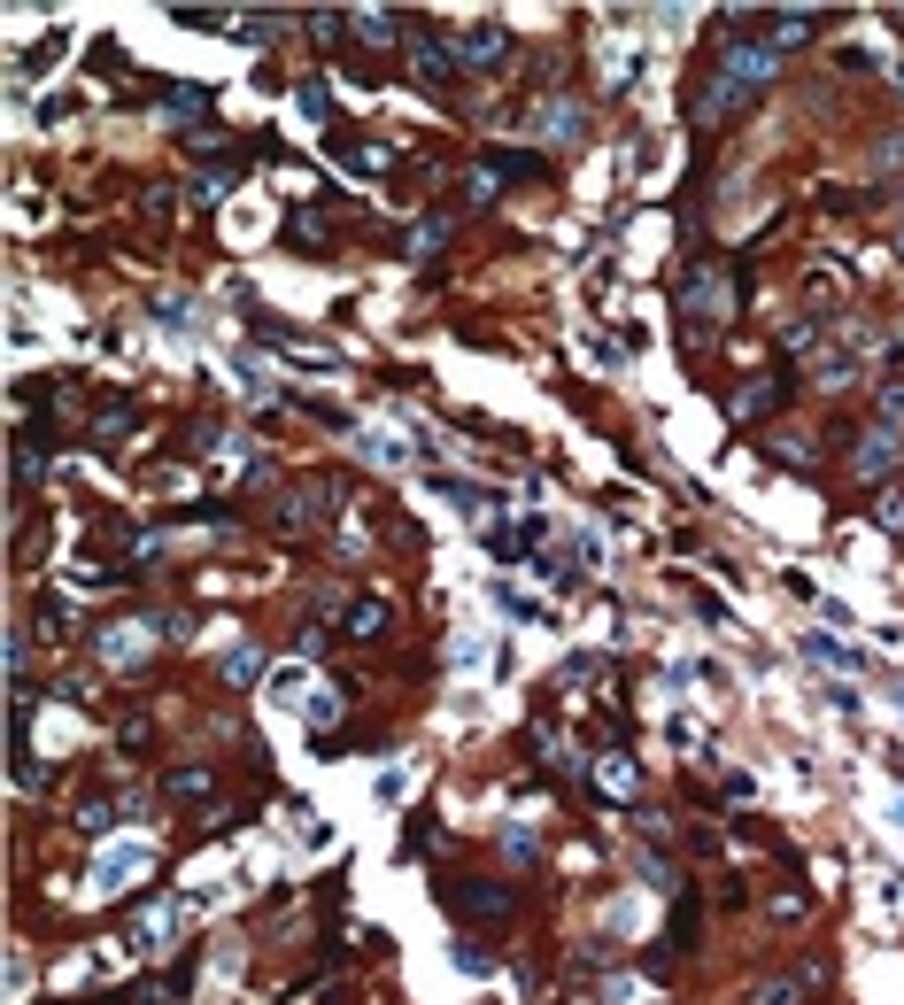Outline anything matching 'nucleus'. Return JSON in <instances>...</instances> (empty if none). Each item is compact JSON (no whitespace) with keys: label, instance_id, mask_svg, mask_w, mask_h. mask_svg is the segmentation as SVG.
Returning a JSON list of instances; mask_svg holds the SVG:
<instances>
[{"label":"nucleus","instance_id":"nucleus-1","mask_svg":"<svg viewBox=\"0 0 904 1005\" xmlns=\"http://www.w3.org/2000/svg\"><path fill=\"white\" fill-rule=\"evenodd\" d=\"M781 70V54L773 47H727V62H719V93H712V109H727V101H751L757 86Z\"/></svg>","mask_w":904,"mask_h":1005},{"label":"nucleus","instance_id":"nucleus-2","mask_svg":"<svg viewBox=\"0 0 904 1005\" xmlns=\"http://www.w3.org/2000/svg\"><path fill=\"white\" fill-rule=\"evenodd\" d=\"M148 866H155L148 843H117V850H101V858H93V889H101V897H117V889H132Z\"/></svg>","mask_w":904,"mask_h":1005},{"label":"nucleus","instance_id":"nucleus-3","mask_svg":"<svg viewBox=\"0 0 904 1005\" xmlns=\"http://www.w3.org/2000/svg\"><path fill=\"white\" fill-rule=\"evenodd\" d=\"M851 465H858V480H890V472L904 465V434L897 426H874V434L851 449Z\"/></svg>","mask_w":904,"mask_h":1005},{"label":"nucleus","instance_id":"nucleus-4","mask_svg":"<svg viewBox=\"0 0 904 1005\" xmlns=\"http://www.w3.org/2000/svg\"><path fill=\"white\" fill-rule=\"evenodd\" d=\"M580 132H588V109H580V101H565V93L542 101V140H549V148H573Z\"/></svg>","mask_w":904,"mask_h":1005},{"label":"nucleus","instance_id":"nucleus-5","mask_svg":"<svg viewBox=\"0 0 904 1005\" xmlns=\"http://www.w3.org/2000/svg\"><path fill=\"white\" fill-rule=\"evenodd\" d=\"M727 310H735V295H727V287H719V279L704 271V279L688 287V318H696V334H704L712 318H727Z\"/></svg>","mask_w":904,"mask_h":1005},{"label":"nucleus","instance_id":"nucleus-6","mask_svg":"<svg viewBox=\"0 0 904 1005\" xmlns=\"http://www.w3.org/2000/svg\"><path fill=\"white\" fill-rule=\"evenodd\" d=\"M364 457H371L379 472H403V465H410V441H403L395 426H364Z\"/></svg>","mask_w":904,"mask_h":1005},{"label":"nucleus","instance_id":"nucleus-7","mask_svg":"<svg viewBox=\"0 0 904 1005\" xmlns=\"http://www.w3.org/2000/svg\"><path fill=\"white\" fill-rule=\"evenodd\" d=\"M148 650V627H101V666H132Z\"/></svg>","mask_w":904,"mask_h":1005},{"label":"nucleus","instance_id":"nucleus-8","mask_svg":"<svg viewBox=\"0 0 904 1005\" xmlns=\"http://www.w3.org/2000/svg\"><path fill=\"white\" fill-rule=\"evenodd\" d=\"M170 797H178V805H209V797H217V774H209V766H170Z\"/></svg>","mask_w":904,"mask_h":1005},{"label":"nucleus","instance_id":"nucleus-9","mask_svg":"<svg viewBox=\"0 0 904 1005\" xmlns=\"http://www.w3.org/2000/svg\"><path fill=\"white\" fill-rule=\"evenodd\" d=\"M804 658H812V666H827V673H858V650H851V643H835V635H804Z\"/></svg>","mask_w":904,"mask_h":1005},{"label":"nucleus","instance_id":"nucleus-10","mask_svg":"<svg viewBox=\"0 0 904 1005\" xmlns=\"http://www.w3.org/2000/svg\"><path fill=\"white\" fill-rule=\"evenodd\" d=\"M309 696H317V680H309V673H301V666L271 673V704H279V712H301Z\"/></svg>","mask_w":904,"mask_h":1005},{"label":"nucleus","instance_id":"nucleus-11","mask_svg":"<svg viewBox=\"0 0 904 1005\" xmlns=\"http://www.w3.org/2000/svg\"><path fill=\"white\" fill-rule=\"evenodd\" d=\"M812 23H819L812 8H773V54L796 47V39H812Z\"/></svg>","mask_w":904,"mask_h":1005},{"label":"nucleus","instance_id":"nucleus-12","mask_svg":"<svg viewBox=\"0 0 904 1005\" xmlns=\"http://www.w3.org/2000/svg\"><path fill=\"white\" fill-rule=\"evenodd\" d=\"M804 991H812V975H773L751 991V1005H804Z\"/></svg>","mask_w":904,"mask_h":1005},{"label":"nucleus","instance_id":"nucleus-13","mask_svg":"<svg viewBox=\"0 0 904 1005\" xmlns=\"http://www.w3.org/2000/svg\"><path fill=\"white\" fill-rule=\"evenodd\" d=\"M217 673H225V680L240 688V680H256V673H264V650H256V643H232V650L217 658Z\"/></svg>","mask_w":904,"mask_h":1005},{"label":"nucleus","instance_id":"nucleus-14","mask_svg":"<svg viewBox=\"0 0 904 1005\" xmlns=\"http://www.w3.org/2000/svg\"><path fill=\"white\" fill-rule=\"evenodd\" d=\"M395 31H403V23H395V8H364V16H356V39H364V47H387Z\"/></svg>","mask_w":904,"mask_h":1005},{"label":"nucleus","instance_id":"nucleus-15","mask_svg":"<svg viewBox=\"0 0 904 1005\" xmlns=\"http://www.w3.org/2000/svg\"><path fill=\"white\" fill-rule=\"evenodd\" d=\"M379 627H387V604H379V596L348 604V635H356V643H364V635H379Z\"/></svg>","mask_w":904,"mask_h":1005},{"label":"nucleus","instance_id":"nucleus-16","mask_svg":"<svg viewBox=\"0 0 904 1005\" xmlns=\"http://www.w3.org/2000/svg\"><path fill=\"white\" fill-rule=\"evenodd\" d=\"M301 719H309V727H332V719H340V688H325V680H317V696L301 704Z\"/></svg>","mask_w":904,"mask_h":1005},{"label":"nucleus","instance_id":"nucleus-17","mask_svg":"<svg viewBox=\"0 0 904 1005\" xmlns=\"http://www.w3.org/2000/svg\"><path fill=\"white\" fill-rule=\"evenodd\" d=\"M464 54H471V62H495V54H503V31H495V23L464 31Z\"/></svg>","mask_w":904,"mask_h":1005},{"label":"nucleus","instance_id":"nucleus-18","mask_svg":"<svg viewBox=\"0 0 904 1005\" xmlns=\"http://www.w3.org/2000/svg\"><path fill=\"white\" fill-rule=\"evenodd\" d=\"M418 78H426V86H449V54L426 47V39H418Z\"/></svg>","mask_w":904,"mask_h":1005},{"label":"nucleus","instance_id":"nucleus-19","mask_svg":"<svg viewBox=\"0 0 904 1005\" xmlns=\"http://www.w3.org/2000/svg\"><path fill=\"white\" fill-rule=\"evenodd\" d=\"M456 905H464V913H510L503 889H456Z\"/></svg>","mask_w":904,"mask_h":1005},{"label":"nucleus","instance_id":"nucleus-20","mask_svg":"<svg viewBox=\"0 0 904 1005\" xmlns=\"http://www.w3.org/2000/svg\"><path fill=\"white\" fill-rule=\"evenodd\" d=\"M603 928H610V936H634V928H642V905H634V897H626V905H610V913H603Z\"/></svg>","mask_w":904,"mask_h":1005},{"label":"nucleus","instance_id":"nucleus-21","mask_svg":"<svg viewBox=\"0 0 904 1005\" xmlns=\"http://www.w3.org/2000/svg\"><path fill=\"white\" fill-rule=\"evenodd\" d=\"M603 998H610V1005H642V998H649V991H642L634 975H610V983H603Z\"/></svg>","mask_w":904,"mask_h":1005},{"label":"nucleus","instance_id":"nucleus-22","mask_svg":"<svg viewBox=\"0 0 904 1005\" xmlns=\"http://www.w3.org/2000/svg\"><path fill=\"white\" fill-rule=\"evenodd\" d=\"M340 16H348V8H317V16H309V31H317V39H325V47H332V39H340V31H348V23H340Z\"/></svg>","mask_w":904,"mask_h":1005},{"label":"nucleus","instance_id":"nucleus-23","mask_svg":"<svg viewBox=\"0 0 904 1005\" xmlns=\"http://www.w3.org/2000/svg\"><path fill=\"white\" fill-rule=\"evenodd\" d=\"M897 163H904V132H890V140L874 148V170H897Z\"/></svg>","mask_w":904,"mask_h":1005},{"label":"nucleus","instance_id":"nucleus-24","mask_svg":"<svg viewBox=\"0 0 904 1005\" xmlns=\"http://www.w3.org/2000/svg\"><path fill=\"white\" fill-rule=\"evenodd\" d=\"M874 518H882V526H890V534H904V496H897V488H890V496H882V510H874Z\"/></svg>","mask_w":904,"mask_h":1005},{"label":"nucleus","instance_id":"nucleus-25","mask_svg":"<svg viewBox=\"0 0 904 1005\" xmlns=\"http://www.w3.org/2000/svg\"><path fill=\"white\" fill-rule=\"evenodd\" d=\"M603 789H634V766H618V758H603V774H596Z\"/></svg>","mask_w":904,"mask_h":1005},{"label":"nucleus","instance_id":"nucleus-26","mask_svg":"<svg viewBox=\"0 0 904 1005\" xmlns=\"http://www.w3.org/2000/svg\"><path fill=\"white\" fill-rule=\"evenodd\" d=\"M882 410H890V426L904 434V387H890V395H882Z\"/></svg>","mask_w":904,"mask_h":1005}]
</instances>
